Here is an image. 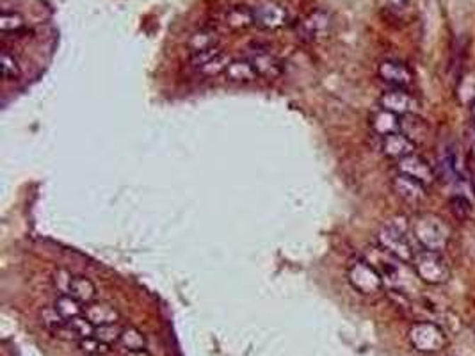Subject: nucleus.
I'll return each instance as SVG.
<instances>
[{
	"instance_id": "f257e3e1",
	"label": "nucleus",
	"mask_w": 475,
	"mask_h": 356,
	"mask_svg": "<svg viewBox=\"0 0 475 356\" xmlns=\"http://www.w3.org/2000/svg\"><path fill=\"white\" fill-rule=\"evenodd\" d=\"M410 234L411 223H408L406 217H394L379 228L377 244L390 255H394L402 264H411L415 255H417V250L411 243Z\"/></svg>"
},
{
	"instance_id": "f03ea898",
	"label": "nucleus",
	"mask_w": 475,
	"mask_h": 356,
	"mask_svg": "<svg viewBox=\"0 0 475 356\" xmlns=\"http://www.w3.org/2000/svg\"><path fill=\"white\" fill-rule=\"evenodd\" d=\"M411 234H413V239L422 246V250L443 251L449 246L450 228L436 214H418L411 221Z\"/></svg>"
},
{
	"instance_id": "7ed1b4c3",
	"label": "nucleus",
	"mask_w": 475,
	"mask_h": 356,
	"mask_svg": "<svg viewBox=\"0 0 475 356\" xmlns=\"http://www.w3.org/2000/svg\"><path fill=\"white\" fill-rule=\"evenodd\" d=\"M413 268L418 278L428 285H443L450 278V268L442 251L420 250L413 258Z\"/></svg>"
},
{
	"instance_id": "20e7f679",
	"label": "nucleus",
	"mask_w": 475,
	"mask_h": 356,
	"mask_svg": "<svg viewBox=\"0 0 475 356\" xmlns=\"http://www.w3.org/2000/svg\"><path fill=\"white\" fill-rule=\"evenodd\" d=\"M348 282L351 283L356 292L363 294V296H374V294L381 292L384 287L383 276L365 257L355 258L349 264Z\"/></svg>"
},
{
	"instance_id": "39448f33",
	"label": "nucleus",
	"mask_w": 475,
	"mask_h": 356,
	"mask_svg": "<svg viewBox=\"0 0 475 356\" xmlns=\"http://www.w3.org/2000/svg\"><path fill=\"white\" fill-rule=\"evenodd\" d=\"M408 337H410L413 349H417L418 352H424V355H435V352L443 351L447 345L445 331L438 324L429 323V321L415 323L410 328Z\"/></svg>"
},
{
	"instance_id": "423d86ee",
	"label": "nucleus",
	"mask_w": 475,
	"mask_h": 356,
	"mask_svg": "<svg viewBox=\"0 0 475 356\" xmlns=\"http://www.w3.org/2000/svg\"><path fill=\"white\" fill-rule=\"evenodd\" d=\"M231 63L230 55L224 54L219 47L209 48V50L194 52L190 55V68L196 74L203 75V77H214V75L224 74L228 64Z\"/></svg>"
},
{
	"instance_id": "0eeeda50",
	"label": "nucleus",
	"mask_w": 475,
	"mask_h": 356,
	"mask_svg": "<svg viewBox=\"0 0 475 356\" xmlns=\"http://www.w3.org/2000/svg\"><path fill=\"white\" fill-rule=\"evenodd\" d=\"M246 59L253 64V68L256 70L258 77L276 79L280 74H282V64H280V61L276 59V55L267 47H262V45H251V47L248 48Z\"/></svg>"
},
{
	"instance_id": "6e6552de",
	"label": "nucleus",
	"mask_w": 475,
	"mask_h": 356,
	"mask_svg": "<svg viewBox=\"0 0 475 356\" xmlns=\"http://www.w3.org/2000/svg\"><path fill=\"white\" fill-rule=\"evenodd\" d=\"M255 16V25L263 30H276L282 29L289 22V13L278 2H263L253 9Z\"/></svg>"
},
{
	"instance_id": "1a4fd4ad",
	"label": "nucleus",
	"mask_w": 475,
	"mask_h": 356,
	"mask_svg": "<svg viewBox=\"0 0 475 356\" xmlns=\"http://www.w3.org/2000/svg\"><path fill=\"white\" fill-rule=\"evenodd\" d=\"M331 30V16L322 9L311 11L307 18H303L297 25V34L301 40L307 41H319L324 40Z\"/></svg>"
},
{
	"instance_id": "9d476101",
	"label": "nucleus",
	"mask_w": 475,
	"mask_h": 356,
	"mask_svg": "<svg viewBox=\"0 0 475 356\" xmlns=\"http://www.w3.org/2000/svg\"><path fill=\"white\" fill-rule=\"evenodd\" d=\"M397 171L401 173V175L411 176V178L422 182L424 185L433 184L436 178L435 168H433V166L418 154H411L408 155V157L397 161Z\"/></svg>"
},
{
	"instance_id": "9b49d317",
	"label": "nucleus",
	"mask_w": 475,
	"mask_h": 356,
	"mask_svg": "<svg viewBox=\"0 0 475 356\" xmlns=\"http://www.w3.org/2000/svg\"><path fill=\"white\" fill-rule=\"evenodd\" d=\"M365 258L374 265V268L379 271V275L383 276L384 285L387 283H395L399 278V272H401V260L394 257V255L388 253L387 250L377 244L376 248H370V251H367Z\"/></svg>"
},
{
	"instance_id": "f8f14e48",
	"label": "nucleus",
	"mask_w": 475,
	"mask_h": 356,
	"mask_svg": "<svg viewBox=\"0 0 475 356\" xmlns=\"http://www.w3.org/2000/svg\"><path fill=\"white\" fill-rule=\"evenodd\" d=\"M377 74H379V77L383 79L387 84H390L391 88L397 89L410 88V86L413 84L415 79L413 71H411V68L408 67V64L401 63V61H391V59L383 61V63L379 64Z\"/></svg>"
},
{
	"instance_id": "ddd939ff",
	"label": "nucleus",
	"mask_w": 475,
	"mask_h": 356,
	"mask_svg": "<svg viewBox=\"0 0 475 356\" xmlns=\"http://www.w3.org/2000/svg\"><path fill=\"white\" fill-rule=\"evenodd\" d=\"M391 189H394V193L402 200V202L411 203V205H418V203H422L425 198H428V185L415 180L411 176L401 175V173L394 176V180H391Z\"/></svg>"
},
{
	"instance_id": "4468645a",
	"label": "nucleus",
	"mask_w": 475,
	"mask_h": 356,
	"mask_svg": "<svg viewBox=\"0 0 475 356\" xmlns=\"http://www.w3.org/2000/svg\"><path fill=\"white\" fill-rule=\"evenodd\" d=\"M381 109L390 110V113L397 114V116H406V114H413L417 109V102L413 96L406 89H390V91L383 93L379 98Z\"/></svg>"
},
{
	"instance_id": "2eb2a0df",
	"label": "nucleus",
	"mask_w": 475,
	"mask_h": 356,
	"mask_svg": "<svg viewBox=\"0 0 475 356\" xmlns=\"http://www.w3.org/2000/svg\"><path fill=\"white\" fill-rule=\"evenodd\" d=\"M415 150H417V144L402 132H395L387 137H381V151H383V155L395 159V161H401V159L408 157V155L417 154Z\"/></svg>"
},
{
	"instance_id": "dca6fc26",
	"label": "nucleus",
	"mask_w": 475,
	"mask_h": 356,
	"mask_svg": "<svg viewBox=\"0 0 475 356\" xmlns=\"http://www.w3.org/2000/svg\"><path fill=\"white\" fill-rule=\"evenodd\" d=\"M401 117L390 110L379 109L370 116V129L379 137H387L390 134L401 132Z\"/></svg>"
},
{
	"instance_id": "f3484780",
	"label": "nucleus",
	"mask_w": 475,
	"mask_h": 356,
	"mask_svg": "<svg viewBox=\"0 0 475 356\" xmlns=\"http://www.w3.org/2000/svg\"><path fill=\"white\" fill-rule=\"evenodd\" d=\"M84 316L96 328L107 326V324H118V321H120V312L107 303H89L84 306Z\"/></svg>"
},
{
	"instance_id": "a211bd4d",
	"label": "nucleus",
	"mask_w": 475,
	"mask_h": 356,
	"mask_svg": "<svg viewBox=\"0 0 475 356\" xmlns=\"http://www.w3.org/2000/svg\"><path fill=\"white\" fill-rule=\"evenodd\" d=\"M224 77H227V81L234 82V84H249V82L256 81L258 74H256V70L248 59H234L228 64Z\"/></svg>"
},
{
	"instance_id": "6ab92c4d",
	"label": "nucleus",
	"mask_w": 475,
	"mask_h": 356,
	"mask_svg": "<svg viewBox=\"0 0 475 356\" xmlns=\"http://www.w3.org/2000/svg\"><path fill=\"white\" fill-rule=\"evenodd\" d=\"M401 132L410 137L415 144H418L428 139L429 125L425 123V120L417 116V113L406 114L401 117Z\"/></svg>"
},
{
	"instance_id": "aec40b11",
	"label": "nucleus",
	"mask_w": 475,
	"mask_h": 356,
	"mask_svg": "<svg viewBox=\"0 0 475 356\" xmlns=\"http://www.w3.org/2000/svg\"><path fill=\"white\" fill-rule=\"evenodd\" d=\"M224 25L230 27L234 30L246 29L249 25H255V16H253V9L246 8V6H234L224 15Z\"/></svg>"
},
{
	"instance_id": "412c9836",
	"label": "nucleus",
	"mask_w": 475,
	"mask_h": 356,
	"mask_svg": "<svg viewBox=\"0 0 475 356\" xmlns=\"http://www.w3.org/2000/svg\"><path fill=\"white\" fill-rule=\"evenodd\" d=\"M54 309L61 314L62 319L70 321L75 317L82 316L84 314V305L79 302L77 298H74L71 294H59V298L55 299Z\"/></svg>"
},
{
	"instance_id": "4be33fe9",
	"label": "nucleus",
	"mask_w": 475,
	"mask_h": 356,
	"mask_svg": "<svg viewBox=\"0 0 475 356\" xmlns=\"http://www.w3.org/2000/svg\"><path fill=\"white\" fill-rule=\"evenodd\" d=\"M219 43V34L216 29H200L194 33L189 40V48L194 52L209 50V48H216Z\"/></svg>"
},
{
	"instance_id": "5701e85b",
	"label": "nucleus",
	"mask_w": 475,
	"mask_h": 356,
	"mask_svg": "<svg viewBox=\"0 0 475 356\" xmlns=\"http://www.w3.org/2000/svg\"><path fill=\"white\" fill-rule=\"evenodd\" d=\"M71 296L77 298L82 305H89V303L95 302L96 298V287L86 276H75L74 278V287H71Z\"/></svg>"
},
{
	"instance_id": "b1692460",
	"label": "nucleus",
	"mask_w": 475,
	"mask_h": 356,
	"mask_svg": "<svg viewBox=\"0 0 475 356\" xmlns=\"http://www.w3.org/2000/svg\"><path fill=\"white\" fill-rule=\"evenodd\" d=\"M120 345L123 349H147V337L137 328H123L120 337Z\"/></svg>"
},
{
	"instance_id": "393cba45",
	"label": "nucleus",
	"mask_w": 475,
	"mask_h": 356,
	"mask_svg": "<svg viewBox=\"0 0 475 356\" xmlns=\"http://www.w3.org/2000/svg\"><path fill=\"white\" fill-rule=\"evenodd\" d=\"M40 319H41V324L47 328V331H50V333L55 335V337H57L59 331L64 328V324L68 323L66 319H62L61 314H59L54 306H47V309L41 310Z\"/></svg>"
},
{
	"instance_id": "a878e982",
	"label": "nucleus",
	"mask_w": 475,
	"mask_h": 356,
	"mask_svg": "<svg viewBox=\"0 0 475 356\" xmlns=\"http://www.w3.org/2000/svg\"><path fill=\"white\" fill-rule=\"evenodd\" d=\"M68 326L71 328L74 335L77 337V342L81 340V338L95 337L96 326L91 323V321L88 319V317L84 316V314H82V316H79V317H75V319L68 321Z\"/></svg>"
},
{
	"instance_id": "bb28decb",
	"label": "nucleus",
	"mask_w": 475,
	"mask_h": 356,
	"mask_svg": "<svg viewBox=\"0 0 475 356\" xmlns=\"http://www.w3.org/2000/svg\"><path fill=\"white\" fill-rule=\"evenodd\" d=\"M79 349L89 356H105L110 351V345L96 337H88L79 340Z\"/></svg>"
},
{
	"instance_id": "cd10ccee",
	"label": "nucleus",
	"mask_w": 475,
	"mask_h": 356,
	"mask_svg": "<svg viewBox=\"0 0 475 356\" xmlns=\"http://www.w3.org/2000/svg\"><path fill=\"white\" fill-rule=\"evenodd\" d=\"M74 278L68 269H57V271L52 275V283H54L55 290L59 294H71V287H74Z\"/></svg>"
},
{
	"instance_id": "c85d7f7f",
	"label": "nucleus",
	"mask_w": 475,
	"mask_h": 356,
	"mask_svg": "<svg viewBox=\"0 0 475 356\" xmlns=\"http://www.w3.org/2000/svg\"><path fill=\"white\" fill-rule=\"evenodd\" d=\"M25 27V20L18 15V13H2L0 16V30L4 34L8 33H16V30H22Z\"/></svg>"
},
{
	"instance_id": "c756f323",
	"label": "nucleus",
	"mask_w": 475,
	"mask_h": 356,
	"mask_svg": "<svg viewBox=\"0 0 475 356\" xmlns=\"http://www.w3.org/2000/svg\"><path fill=\"white\" fill-rule=\"evenodd\" d=\"M2 75L6 81H16L22 75L18 61L9 52H2Z\"/></svg>"
},
{
	"instance_id": "7c9ffc66",
	"label": "nucleus",
	"mask_w": 475,
	"mask_h": 356,
	"mask_svg": "<svg viewBox=\"0 0 475 356\" xmlns=\"http://www.w3.org/2000/svg\"><path fill=\"white\" fill-rule=\"evenodd\" d=\"M449 207H450V212L454 214V217H457V219H468L471 214V203L468 202L467 198H464L463 195H457V196H452L449 202Z\"/></svg>"
},
{
	"instance_id": "2f4dec72",
	"label": "nucleus",
	"mask_w": 475,
	"mask_h": 356,
	"mask_svg": "<svg viewBox=\"0 0 475 356\" xmlns=\"http://www.w3.org/2000/svg\"><path fill=\"white\" fill-rule=\"evenodd\" d=\"M123 328H120L118 324H107V326H98L95 331V337L100 338L105 344H120V337Z\"/></svg>"
},
{
	"instance_id": "473e14b6",
	"label": "nucleus",
	"mask_w": 475,
	"mask_h": 356,
	"mask_svg": "<svg viewBox=\"0 0 475 356\" xmlns=\"http://www.w3.org/2000/svg\"><path fill=\"white\" fill-rule=\"evenodd\" d=\"M121 355L123 356H151L147 349H123Z\"/></svg>"
},
{
	"instance_id": "72a5a7b5",
	"label": "nucleus",
	"mask_w": 475,
	"mask_h": 356,
	"mask_svg": "<svg viewBox=\"0 0 475 356\" xmlns=\"http://www.w3.org/2000/svg\"><path fill=\"white\" fill-rule=\"evenodd\" d=\"M388 2H390V4L397 9H402L410 4V0H388Z\"/></svg>"
},
{
	"instance_id": "f704fd0d",
	"label": "nucleus",
	"mask_w": 475,
	"mask_h": 356,
	"mask_svg": "<svg viewBox=\"0 0 475 356\" xmlns=\"http://www.w3.org/2000/svg\"><path fill=\"white\" fill-rule=\"evenodd\" d=\"M471 151L475 155V129H474V136H471Z\"/></svg>"
},
{
	"instance_id": "c9c22d12",
	"label": "nucleus",
	"mask_w": 475,
	"mask_h": 356,
	"mask_svg": "<svg viewBox=\"0 0 475 356\" xmlns=\"http://www.w3.org/2000/svg\"><path fill=\"white\" fill-rule=\"evenodd\" d=\"M471 116H474V122H475V102H474V105H471Z\"/></svg>"
}]
</instances>
